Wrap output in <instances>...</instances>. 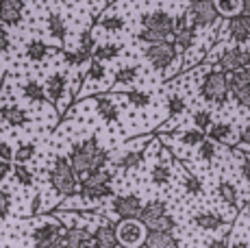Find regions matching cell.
<instances>
[{"instance_id":"25","label":"cell","mask_w":250,"mask_h":248,"mask_svg":"<svg viewBox=\"0 0 250 248\" xmlns=\"http://www.w3.org/2000/svg\"><path fill=\"white\" fill-rule=\"evenodd\" d=\"M22 96L26 98V100H31V103H35V104H42V103H46V100H48L44 85L37 83L35 79L26 81V83L22 85Z\"/></svg>"},{"instance_id":"30","label":"cell","mask_w":250,"mask_h":248,"mask_svg":"<svg viewBox=\"0 0 250 248\" xmlns=\"http://www.w3.org/2000/svg\"><path fill=\"white\" fill-rule=\"evenodd\" d=\"M213 4H215V9H218L220 18H224V20H229V18L244 11L242 0H213Z\"/></svg>"},{"instance_id":"13","label":"cell","mask_w":250,"mask_h":248,"mask_svg":"<svg viewBox=\"0 0 250 248\" xmlns=\"http://www.w3.org/2000/svg\"><path fill=\"white\" fill-rule=\"evenodd\" d=\"M142 198L137 194H126V196H115L113 198V211L120 216V220H128V218H137L142 213Z\"/></svg>"},{"instance_id":"24","label":"cell","mask_w":250,"mask_h":248,"mask_svg":"<svg viewBox=\"0 0 250 248\" xmlns=\"http://www.w3.org/2000/svg\"><path fill=\"white\" fill-rule=\"evenodd\" d=\"M46 26H48V33H50L55 40L65 41V35H68V24H65V20H63V16H61V13H57V11L48 13Z\"/></svg>"},{"instance_id":"59","label":"cell","mask_w":250,"mask_h":248,"mask_svg":"<svg viewBox=\"0 0 250 248\" xmlns=\"http://www.w3.org/2000/svg\"><path fill=\"white\" fill-rule=\"evenodd\" d=\"M59 2H65V0H59Z\"/></svg>"},{"instance_id":"32","label":"cell","mask_w":250,"mask_h":248,"mask_svg":"<svg viewBox=\"0 0 250 248\" xmlns=\"http://www.w3.org/2000/svg\"><path fill=\"white\" fill-rule=\"evenodd\" d=\"M124 26H126V22L120 13H104L100 18V28H104L107 33H120L124 31Z\"/></svg>"},{"instance_id":"23","label":"cell","mask_w":250,"mask_h":248,"mask_svg":"<svg viewBox=\"0 0 250 248\" xmlns=\"http://www.w3.org/2000/svg\"><path fill=\"white\" fill-rule=\"evenodd\" d=\"M166 213H167V205L163 203V200L155 198V200H150V203L142 205V213H139V222H142V224H148V222L157 220V218L166 216Z\"/></svg>"},{"instance_id":"11","label":"cell","mask_w":250,"mask_h":248,"mask_svg":"<svg viewBox=\"0 0 250 248\" xmlns=\"http://www.w3.org/2000/svg\"><path fill=\"white\" fill-rule=\"evenodd\" d=\"M196 35H198V28L187 20V16H176L174 18V33H172V41L179 48V52H189L191 46L196 44Z\"/></svg>"},{"instance_id":"15","label":"cell","mask_w":250,"mask_h":248,"mask_svg":"<svg viewBox=\"0 0 250 248\" xmlns=\"http://www.w3.org/2000/svg\"><path fill=\"white\" fill-rule=\"evenodd\" d=\"M91 244H94V248H118L120 242H118V235H115L113 224L104 220L100 227H96L94 233H91Z\"/></svg>"},{"instance_id":"38","label":"cell","mask_w":250,"mask_h":248,"mask_svg":"<svg viewBox=\"0 0 250 248\" xmlns=\"http://www.w3.org/2000/svg\"><path fill=\"white\" fill-rule=\"evenodd\" d=\"M126 100H128V104L131 107H135V109H144V107H148L150 104V94L148 92H142V89H131V92H126Z\"/></svg>"},{"instance_id":"58","label":"cell","mask_w":250,"mask_h":248,"mask_svg":"<svg viewBox=\"0 0 250 248\" xmlns=\"http://www.w3.org/2000/svg\"><path fill=\"white\" fill-rule=\"evenodd\" d=\"M122 248H124V246H122ZM135 248H144V246H135Z\"/></svg>"},{"instance_id":"19","label":"cell","mask_w":250,"mask_h":248,"mask_svg":"<svg viewBox=\"0 0 250 248\" xmlns=\"http://www.w3.org/2000/svg\"><path fill=\"white\" fill-rule=\"evenodd\" d=\"M79 198H83L85 203H100V200H107L113 196V187L111 183L104 185H89V187H79Z\"/></svg>"},{"instance_id":"52","label":"cell","mask_w":250,"mask_h":248,"mask_svg":"<svg viewBox=\"0 0 250 248\" xmlns=\"http://www.w3.org/2000/svg\"><path fill=\"white\" fill-rule=\"evenodd\" d=\"M63 61L70 65V68H79V61H76V52L74 50H63Z\"/></svg>"},{"instance_id":"43","label":"cell","mask_w":250,"mask_h":248,"mask_svg":"<svg viewBox=\"0 0 250 248\" xmlns=\"http://www.w3.org/2000/svg\"><path fill=\"white\" fill-rule=\"evenodd\" d=\"M196 148H198V157L203 161H213L215 159V152H218V148H215V142H211L209 137H205V140L200 142Z\"/></svg>"},{"instance_id":"2","label":"cell","mask_w":250,"mask_h":248,"mask_svg":"<svg viewBox=\"0 0 250 248\" xmlns=\"http://www.w3.org/2000/svg\"><path fill=\"white\" fill-rule=\"evenodd\" d=\"M48 181L55 187V192L61 194V196H76L79 194L81 176L72 168L68 157H57L50 168V174H48Z\"/></svg>"},{"instance_id":"29","label":"cell","mask_w":250,"mask_h":248,"mask_svg":"<svg viewBox=\"0 0 250 248\" xmlns=\"http://www.w3.org/2000/svg\"><path fill=\"white\" fill-rule=\"evenodd\" d=\"M144 164V152L142 150H126L122 157H120L118 161H115V165H118L122 172H128V170H135L139 165Z\"/></svg>"},{"instance_id":"17","label":"cell","mask_w":250,"mask_h":248,"mask_svg":"<svg viewBox=\"0 0 250 248\" xmlns=\"http://www.w3.org/2000/svg\"><path fill=\"white\" fill-rule=\"evenodd\" d=\"M144 248H179V240L172 231H148L144 237Z\"/></svg>"},{"instance_id":"8","label":"cell","mask_w":250,"mask_h":248,"mask_svg":"<svg viewBox=\"0 0 250 248\" xmlns=\"http://www.w3.org/2000/svg\"><path fill=\"white\" fill-rule=\"evenodd\" d=\"M139 22H142V28L155 31L157 35L163 37V40H170L172 33H174V16L163 11V9H155V11L142 13Z\"/></svg>"},{"instance_id":"22","label":"cell","mask_w":250,"mask_h":248,"mask_svg":"<svg viewBox=\"0 0 250 248\" xmlns=\"http://www.w3.org/2000/svg\"><path fill=\"white\" fill-rule=\"evenodd\" d=\"M191 220H194V224L198 228H203V231H218L220 227L227 224V220H224L220 213H213V211H200V213H196Z\"/></svg>"},{"instance_id":"46","label":"cell","mask_w":250,"mask_h":248,"mask_svg":"<svg viewBox=\"0 0 250 248\" xmlns=\"http://www.w3.org/2000/svg\"><path fill=\"white\" fill-rule=\"evenodd\" d=\"M137 40L144 41V44H155V41H163L161 35H157L155 31H148V28H142V31L137 33Z\"/></svg>"},{"instance_id":"54","label":"cell","mask_w":250,"mask_h":248,"mask_svg":"<svg viewBox=\"0 0 250 248\" xmlns=\"http://www.w3.org/2000/svg\"><path fill=\"white\" fill-rule=\"evenodd\" d=\"M40 205H42V196L35 194V196H33V203H31V216H35V213L40 211Z\"/></svg>"},{"instance_id":"50","label":"cell","mask_w":250,"mask_h":248,"mask_svg":"<svg viewBox=\"0 0 250 248\" xmlns=\"http://www.w3.org/2000/svg\"><path fill=\"white\" fill-rule=\"evenodd\" d=\"M239 174L246 181H250V157H242L239 159Z\"/></svg>"},{"instance_id":"42","label":"cell","mask_w":250,"mask_h":248,"mask_svg":"<svg viewBox=\"0 0 250 248\" xmlns=\"http://www.w3.org/2000/svg\"><path fill=\"white\" fill-rule=\"evenodd\" d=\"M87 81H96V83H100V81L107 79V68H104L103 61H96L91 59L89 61V68H87Z\"/></svg>"},{"instance_id":"48","label":"cell","mask_w":250,"mask_h":248,"mask_svg":"<svg viewBox=\"0 0 250 248\" xmlns=\"http://www.w3.org/2000/svg\"><path fill=\"white\" fill-rule=\"evenodd\" d=\"M235 144H237V146H250V124H246V126L239 128Z\"/></svg>"},{"instance_id":"31","label":"cell","mask_w":250,"mask_h":248,"mask_svg":"<svg viewBox=\"0 0 250 248\" xmlns=\"http://www.w3.org/2000/svg\"><path fill=\"white\" fill-rule=\"evenodd\" d=\"M139 79V65L131 63V65H122L115 72V87H122V85H131Z\"/></svg>"},{"instance_id":"45","label":"cell","mask_w":250,"mask_h":248,"mask_svg":"<svg viewBox=\"0 0 250 248\" xmlns=\"http://www.w3.org/2000/svg\"><path fill=\"white\" fill-rule=\"evenodd\" d=\"M9 211H11V194L0 187V220H4Z\"/></svg>"},{"instance_id":"7","label":"cell","mask_w":250,"mask_h":248,"mask_svg":"<svg viewBox=\"0 0 250 248\" xmlns=\"http://www.w3.org/2000/svg\"><path fill=\"white\" fill-rule=\"evenodd\" d=\"M218 65H220V70H224L227 74L250 68V48L246 44L229 46V48H224L222 55H220Z\"/></svg>"},{"instance_id":"16","label":"cell","mask_w":250,"mask_h":248,"mask_svg":"<svg viewBox=\"0 0 250 248\" xmlns=\"http://www.w3.org/2000/svg\"><path fill=\"white\" fill-rule=\"evenodd\" d=\"M46 98L50 100L52 104H57L61 98L65 96V92H68V76L63 72H52L50 76L46 79Z\"/></svg>"},{"instance_id":"33","label":"cell","mask_w":250,"mask_h":248,"mask_svg":"<svg viewBox=\"0 0 250 248\" xmlns=\"http://www.w3.org/2000/svg\"><path fill=\"white\" fill-rule=\"evenodd\" d=\"M150 181L155 185H167L172 181V168L166 164V161L155 164V168H152V172H150Z\"/></svg>"},{"instance_id":"20","label":"cell","mask_w":250,"mask_h":248,"mask_svg":"<svg viewBox=\"0 0 250 248\" xmlns=\"http://www.w3.org/2000/svg\"><path fill=\"white\" fill-rule=\"evenodd\" d=\"M0 118L9 124V126H24L28 124V113L24 111L20 104H2L0 107Z\"/></svg>"},{"instance_id":"21","label":"cell","mask_w":250,"mask_h":248,"mask_svg":"<svg viewBox=\"0 0 250 248\" xmlns=\"http://www.w3.org/2000/svg\"><path fill=\"white\" fill-rule=\"evenodd\" d=\"M115 172L113 170H107V168H94L89 172H85L81 176V183L79 187H89V185H104V183H111Z\"/></svg>"},{"instance_id":"9","label":"cell","mask_w":250,"mask_h":248,"mask_svg":"<svg viewBox=\"0 0 250 248\" xmlns=\"http://www.w3.org/2000/svg\"><path fill=\"white\" fill-rule=\"evenodd\" d=\"M229 96L242 109L250 111V68L229 74Z\"/></svg>"},{"instance_id":"34","label":"cell","mask_w":250,"mask_h":248,"mask_svg":"<svg viewBox=\"0 0 250 248\" xmlns=\"http://www.w3.org/2000/svg\"><path fill=\"white\" fill-rule=\"evenodd\" d=\"M218 196L222 198L227 205L235 207V205H237V187H235L230 181H220V185H218Z\"/></svg>"},{"instance_id":"41","label":"cell","mask_w":250,"mask_h":248,"mask_svg":"<svg viewBox=\"0 0 250 248\" xmlns=\"http://www.w3.org/2000/svg\"><path fill=\"white\" fill-rule=\"evenodd\" d=\"M191 120H194V126L200 128V131L207 133V128L213 124V116H211L209 109H196L194 116H191Z\"/></svg>"},{"instance_id":"37","label":"cell","mask_w":250,"mask_h":248,"mask_svg":"<svg viewBox=\"0 0 250 248\" xmlns=\"http://www.w3.org/2000/svg\"><path fill=\"white\" fill-rule=\"evenodd\" d=\"M11 174H13V179H16V183L22 185V187H31L33 181H35L33 179V172L26 168V164H16Z\"/></svg>"},{"instance_id":"28","label":"cell","mask_w":250,"mask_h":248,"mask_svg":"<svg viewBox=\"0 0 250 248\" xmlns=\"http://www.w3.org/2000/svg\"><path fill=\"white\" fill-rule=\"evenodd\" d=\"M48 52L50 48L44 44L42 40H31L26 46H24V55H26L28 61H33V63H40V61H44L48 57Z\"/></svg>"},{"instance_id":"27","label":"cell","mask_w":250,"mask_h":248,"mask_svg":"<svg viewBox=\"0 0 250 248\" xmlns=\"http://www.w3.org/2000/svg\"><path fill=\"white\" fill-rule=\"evenodd\" d=\"M233 135V126L229 122H213L209 128H207V137L215 144H224V142L230 140Z\"/></svg>"},{"instance_id":"57","label":"cell","mask_w":250,"mask_h":248,"mask_svg":"<svg viewBox=\"0 0 250 248\" xmlns=\"http://www.w3.org/2000/svg\"><path fill=\"white\" fill-rule=\"evenodd\" d=\"M55 248H68V246H65V244H59V246H55Z\"/></svg>"},{"instance_id":"56","label":"cell","mask_w":250,"mask_h":248,"mask_svg":"<svg viewBox=\"0 0 250 248\" xmlns=\"http://www.w3.org/2000/svg\"><path fill=\"white\" fill-rule=\"evenodd\" d=\"M244 2V13H250V0H242Z\"/></svg>"},{"instance_id":"5","label":"cell","mask_w":250,"mask_h":248,"mask_svg":"<svg viewBox=\"0 0 250 248\" xmlns=\"http://www.w3.org/2000/svg\"><path fill=\"white\" fill-rule=\"evenodd\" d=\"M185 16L196 28H211L220 22V13L213 0H189Z\"/></svg>"},{"instance_id":"49","label":"cell","mask_w":250,"mask_h":248,"mask_svg":"<svg viewBox=\"0 0 250 248\" xmlns=\"http://www.w3.org/2000/svg\"><path fill=\"white\" fill-rule=\"evenodd\" d=\"M0 159L13 161V148L7 144V142H2V140H0Z\"/></svg>"},{"instance_id":"53","label":"cell","mask_w":250,"mask_h":248,"mask_svg":"<svg viewBox=\"0 0 250 248\" xmlns=\"http://www.w3.org/2000/svg\"><path fill=\"white\" fill-rule=\"evenodd\" d=\"M209 248H229V240L227 237H215L209 242Z\"/></svg>"},{"instance_id":"60","label":"cell","mask_w":250,"mask_h":248,"mask_svg":"<svg viewBox=\"0 0 250 248\" xmlns=\"http://www.w3.org/2000/svg\"><path fill=\"white\" fill-rule=\"evenodd\" d=\"M131 2H135V0H131Z\"/></svg>"},{"instance_id":"12","label":"cell","mask_w":250,"mask_h":248,"mask_svg":"<svg viewBox=\"0 0 250 248\" xmlns=\"http://www.w3.org/2000/svg\"><path fill=\"white\" fill-rule=\"evenodd\" d=\"M229 40L235 44H248L250 41V13H237L227 20Z\"/></svg>"},{"instance_id":"14","label":"cell","mask_w":250,"mask_h":248,"mask_svg":"<svg viewBox=\"0 0 250 248\" xmlns=\"http://www.w3.org/2000/svg\"><path fill=\"white\" fill-rule=\"evenodd\" d=\"M24 18V0H0V24L18 26Z\"/></svg>"},{"instance_id":"39","label":"cell","mask_w":250,"mask_h":248,"mask_svg":"<svg viewBox=\"0 0 250 248\" xmlns=\"http://www.w3.org/2000/svg\"><path fill=\"white\" fill-rule=\"evenodd\" d=\"M183 187H185V192L189 196H198V194H203V181L191 172H185V176H183Z\"/></svg>"},{"instance_id":"35","label":"cell","mask_w":250,"mask_h":248,"mask_svg":"<svg viewBox=\"0 0 250 248\" xmlns=\"http://www.w3.org/2000/svg\"><path fill=\"white\" fill-rule=\"evenodd\" d=\"M35 155H37V146L26 142V144H20L13 150V161H16V164H28Z\"/></svg>"},{"instance_id":"4","label":"cell","mask_w":250,"mask_h":248,"mask_svg":"<svg viewBox=\"0 0 250 248\" xmlns=\"http://www.w3.org/2000/svg\"><path fill=\"white\" fill-rule=\"evenodd\" d=\"M176 55H179V48H176L174 41H170V40L146 44V48H144V59H146L155 70H159V72L167 70L170 65H174Z\"/></svg>"},{"instance_id":"47","label":"cell","mask_w":250,"mask_h":248,"mask_svg":"<svg viewBox=\"0 0 250 248\" xmlns=\"http://www.w3.org/2000/svg\"><path fill=\"white\" fill-rule=\"evenodd\" d=\"M9 48H11V37H9L7 26L0 24V55H2V52H7Z\"/></svg>"},{"instance_id":"44","label":"cell","mask_w":250,"mask_h":248,"mask_svg":"<svg viewBox=\"0 0 250 248\" xmlns=\"http://www.w3.org/2000/svg\"><path fill=\"white\" fill-rule=\"evenodd\" d=\"M79 48L81 50H87V52H94V48H96L94 33H91V31H81V35H79Z\"/></svg>"},{"instance_id":"51","label":"cell","mask_w":250,"mask_h":248,"mask_svg":"<svg viewBox=\"0 0 250 248\" xmlns=\"http://www.w3.org/2000/svg\"><path fill=\"white\" fill-rule=\"evenodd\" d=\"M11 172H13V164H11V161L0 159V181H4Z\"/></svg>"},{"instance_id":"18","label":"cell","mask_w":250,"mask_h":248,"mask_svg":"<svg viewBox=\"0 0 250 248\" xmlns=\"http://www.w3.org/2000/svg\"><path fill=\"white\" fill-rule=\"evenodd\" d=\"M96 111L107 124L120 120V107L111 96H96Z\"/></svg>"},{"instance_id":"6","label":"cell","mask_w":250,"mask_h":248,"mask_svg":"<svg viewBox=\"0 0 250 248\" xmlns=\"http://www.w3.org/2000/svg\"><path fill=\"white\" fill-rule=\"evenodd\" d=\"M63 233H65V227L59 220H48L44 224H40L37 228L31 231V237L35 242L33 248H55L63 244Z\"/></svg>"},{"instance_id":"36","label":"cell","mask_w":250,"mask_h":248,"mask_svg":"<svg viewBox=\"0 0 250 248\" xmlns=\"http://www.w3.org/2000/svg\"><path fill=\"white\" fill-rule=\"evenodd\" d=\"M207 137V133L205 131H200V128H187V131H183L181 135H179V140H181V144H185V146H189V148H194V146H198L200 142H203Z\"/></svg>"},{"instance_id":"10","label":"cell","mask_w":250,"mask_h":248,"mask_svg":"<svg viewBox=\"0 0 250 248\" xmlns=\"http://www.w3.org/2000/svg\"><path fill=\"white\" fill-rule=\"evenodd\" d=\"M115 235L118 242L124 248H135L144 244V237H146V227L137 220V218H128V220H120L115 227Z\"/></svg>"},{"instance_id":"26","label":"cell","mask_w":250,"mask_h":248,"mask_svg":"<svg viewBox=\"0 0 250 248\" xmlns=\"http://www.w3.org/2000/svg\"><path fill=\"white\" fill-rule=\"evenodd\" d=\"M120 52H122V46L120 44H113V41H107V44H100L96 46L94 52H91V59L96 61H103V63H107V61H113L120 57Z\"/></svg>"},{"instance_id":"40","label":"cell","mask_w":250,"mask_h":248,"mask_svg":"<svg viewBox=\"0 0 250 248\" xmlns=\"http://www.w3.org/2000/svg\"><path fill=\"white\" fill-rule=\"evenodd\" d=\"M185 109H187V103L181 94H170V96H167V113H170V118L181 116Z\"/></svg>"},{"instance_id":"55","label":"cell","mask_w":250,"mask_h":248,"mask_svg":"<svg viewBox=\"0 0 250 248\" xmlns=\"http://www.w3.org/2000/svg\"><path fill=\"white\" fill-rule=\"evenodd\" d=\"M229 248H248V242L246 240H237V242H233Z\"/></svg>"},{"instance_id":"1","label":"cell","mask_w":250,"mask_h":248,"mask_svg":"<svg viewBox=\"0 0 250 248\" xmlns=\"http://www.w3.org/2000/svg\"><path fill=\"white\" fill-rule=\"evenodd\" d=\"M68 159H70L72 168L76 170V174L83 176L85 172H89L94 168H107L109 150L103 148L96 137H87V140L72 146Z\"/></svg>"},{"instance_id":"3","label":"cell","mask_w":250,"mask_h":248,"mask_svg":"<svg viewBox=\"0 0 250 248\" xmlns=\"http://www.w3.org/2000/svg\"><path fill=\"white\" fill-rule=\"evenodd\" d=\"M200 96H203L205 103L218 104V107H224L229 100V74L224 70H209V72L203 74L200 79Z\"/></svg>"}]
</instances>
